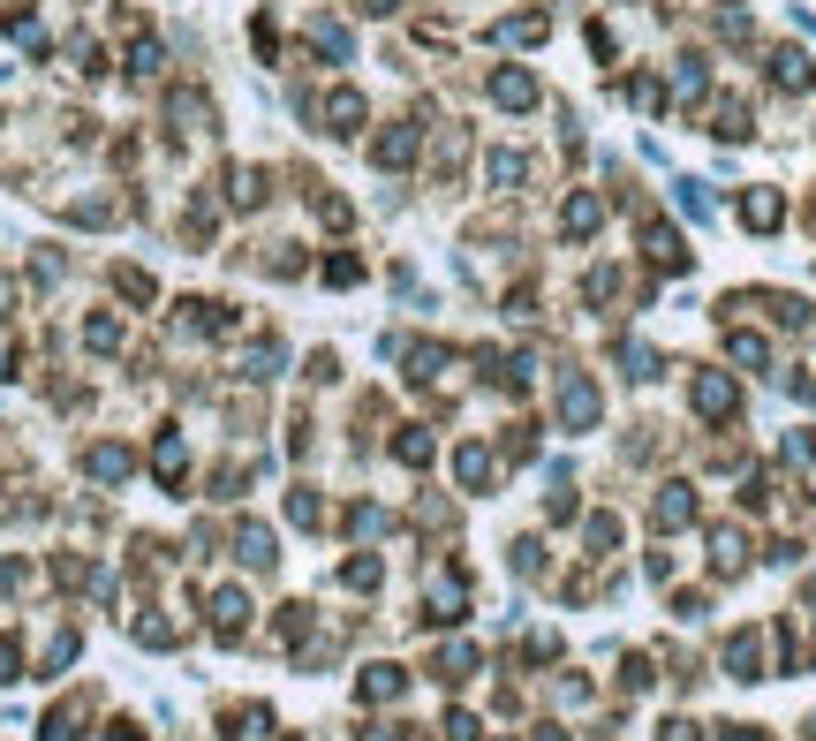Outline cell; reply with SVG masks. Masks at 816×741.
<instances>
[{"label": "cell", "instance_id": "obj_3", "mask_svg": "<svg viewBox=\"0 0 816 741\" xmlns=\"http://www.w3.org/2000/svg\"><path fill=\"white\" fill-rule=\"evenodd\" d=\"M492 91H499V106H529V99H537V84H529V76H514V69L499 76Z\"/></svg>", "mask_w": 816, "mask_h": 741}, {"label": "cell", "instance_id": "obj_2", "mask_svg": "<svg viewBox=\"0 0 816 741\" xmlns=\"http://www.w3.org/2000/svg\"><path fill=\"white\" fill-rule=\"evenodd\" d=\"M212 628H220V636H235V628H242V598H235V590L212 598Z\"/></svg>", "mask_w": 816, "mask_h": 741}, {"label": "cell", "instance_id": "obj_5", "mask_svg": "<svg viewBox=\"0 0 816 741\" xmlns=\"http://www.w3.org/2000/svg\"><path fill=\"white\" fill-rule=\"evenodd\" d=\"M658 522H665V530H673V522H688V492H680V484H665V500H658Z\"/></svg>", "mask_w": 816, "mask_h": 741}, {"label": "cell", "instance_id": "obj_7", "mask_svg": "<svg viewBox=\"0 0 816 741\" xmlns=\"http://www.w3.org/2000/svg\"><path fill=\"white\" fill-rule=\"evenodd\" d=\"M590 227H597V205H590V197H575V205H567V235H590Z\"/></svg>", "mask_w": 816, "mask_h": 741}, {"label": "cell", "instance_id": "obj_8", "mask_svg": "<svg viewBox=\"0 0 816 741\" xmlns=\"http://www.w3.org/2000/svg\"><path fill=\"white\" fill-rule=\"evenodd\" d=\"M748 220H756V227H771V220H779V197H771V190H756V197H748Z\"/></svg>", "mask_w": 816, "mask_h": 741}, {"label": "cell", "instance_id": "obj_6", "mask_svg": "<svg viewBox=\"0 0 816 741\" xmlns=\"http://www.w3.org/2000/svg\"><path fill=\"white\" fill-rule=\"evenodd\" d=\"M242 560H250V568H265V560H272V537H265V530H242Z\"/></svg>", "mask_w": 816, "mask_h": 741}, {"label": "cell", "instance_id": "obj_4", "mask_svg": "<svg viewBox=\"0 0 816 741\" xmlns=\"http://www.w3.org/2000/svg\"><path fill=\"white\" fill-rule=\"evenodd\" d=\"M408 152H416V129H393V137L378 144V167H401Z\"/></svg>", "mask_w": 816, "mask_h": 741}, {"label": "cell", "instance_id": "obj_1", "mask_svg": "<svg viewBox=\"0 0 816 741\" xmlns=\"http://www.w3.org/2000/svg\"><path fill=\"white\" fill-rule=\"evenodd\" d=\"M325 121H333V129H348V121H363V99H356V91H333V99H325Z\"/></svg>", "mask_w": 816, "mask_h": 741}]
</instances>
